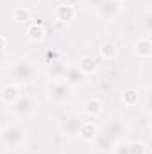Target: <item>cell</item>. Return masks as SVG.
Here are the masks:
<instances>
[{
    "instance_id": "6da1fadb",
    "label": "cell",
    "mask_w": 152,
    "mask_h": 154,
    "mask_svg": "<svg viewBox=\"0 0 152 154\" xmlns=\"http://www.w3.org/2000/svg\"><path fill=\"white\" fill-rule=\"evenodd\" d=\"M122 133H123V125L118 120H113V122L106 124L100 131H97L95 142L100 149H111V147H114V142L120 140Z\"/></svg>"
},
{
    "instance_id": "7a4b0ae2",
    "label": "cell",
    "mask_w": 152,
    "mask_h": 154,
    "mask_svg": "<svg viewBox=\"0 0 152 154\" xmlns=\"http://www.w3.org/2000/svg\"><path fill=\"white\" fill-rule=\"evenodd\" d=\"M11 75H13V79H14L16 84H27V82H31L32 77H34V66H32L29 61L20 59V61H16V63L11 66Z\"/></svg>"
},
{
    "instance_id": "3957f363",
    "label": "cell",
    "mask_w": 152,
    "mask_h": 154,
    "mask_svg": "<svg viewBox=\"0 0 152 154\" xmlns=\"http://www.w3.org/2000/svg\"><path fill=\"white\" fill-rule=\"evenodd\" d=\"M48 97L56 102H65L72 97V86L63 79H57L48 86Z\"/></svg>"
},
{
    "instance_id": "277c9868",
    "label": "cell",
    "mask_w": 152,
    "mask_h": 154,
    "mask_svg": "<svg viewBox=\"0 0 152 154\" xmlns=\"http://www.w3.org/2000/svg\"><path fill=\"white\" fill-rule=\"evenodd\" d=\"M23 136H25V131L20 125H9L0 133L2 143L5 147H18L23 142Z\"/></svg>"
},
{
    "instance_id": "5b68a950",
    "label": "cell",
    "mask_w": 152,
    "mask_h": 154,
    "mask_svg": "<svg viewBox=\"0 0 152 154\" xmlns=\"http://www.w3.org/2000/svg\"><path fill=\"white\" fill-rule=\"evenodd\" d=\"M120 11H122V5L116 0H102L99 4V7H97V14L102 20H108V22H113L120 14Z\"/></svg>"
},
{
    "instance_id": "8992f818",
    "label": "cell",
    "mask_w": 152,
    "mask_h": 154,
    "mask_svg": "<svg viewBox=\"0 0 152 154\" xmlns=\"http://www.w3.org/2000/svg\"><path fill=\"white\" fill-rule=\"evenodd\" d=\"M11 109L16 113L18 116H25L29 115L31 111H32V100H31V97L29 95H23V93H20V97L11 104Z\"/></svg>"
},
{
    "instance_id": "52a82bcc",
    "label": "cell",
    "mask_w": 152,
    "mask_h": 154,
    "mask_svg": "<svg viewBox=\"0 0 152 154\" xmlns=\"http://www.w3.org/2000/svg\"><path fill=\"white\" fill-rule=\"evenodd\" d=\"M84 120L81 118V116L77 115H66L63 120H61V131L63 133H66V134H77L79 133V127H81V124H82Z\"/></svg>"
},
{
    "instance_id": "ba28073f",
    "label": "cell",
    "mask_w": 152,
    "mask_h": 154,
    "mask_svg": "<svg viewBox=\"0 0 152 154\" xmlns=\"http://www.w3.org/2000/svg\"><path fill=\"white\" fill-rule=\"evenodd\" d=\"M63 81L68 82V84L74 88V86L82 84V81H84V74L79 70V66H66V70H65V74H63Z\"/></svg>"
},
{
    "instance_id": "9c48e42d",
    "label": "cell",
    "mask_w": 152,
    "mask_h": 154,
    "mask_svg": "<svg viewBox=\"0 0 152 154\" xmlns=\"http://www.w3.org/2000/svg\"><path fill=\"white\" fill-rule=\"evenodd\" d=\"M25 34L31 41H41L45 38V25L41 22H29V25L25 29Z\"/></svg>"
},
{
    "instance_id": "30bf717a",
    "label": "cell",
    "mask_w": 152,
    "mask_h": 154,
    "mask_svg": "<svg viewBox=\"0 0 152 154\" xmlns=\"http://www.w3.org/2000/svg\"><path fill=\"white\" fill-rule=\"evenodd\" d=\"M56 16H57L59 22H65L66 23V22H70V20L75 18V7L72 4H61L56 9Z\"/></svg>"
},
{
    "instance_id": "8fae6325",
    "label": "cell",
    "mask_w": 152,
    "mask_h": 154,
    "mask_svg": "<svg viewBox=\"0 0 152 154\" xmlns=\"http://www.w3.org/2000/svg\"><path fill=\"white\" fill-rule=\"evenodd\" d=\"M97 127H95V124L93 122H90V120H84L82 124H81V127H79V134L86 140V142H91V140H95V136H97Z\"/></svg>"
},
{
    "instance_id": "7c38bea8",
    "label": "cell",
    "mask_w": 152,
    "mask_h": 154,
    "mask_svg": "<svg viewBox=\"0 0 152 154\" xmlns=\"http://www.w3.org/2000/svg\"><path fill=\"white\" fill-rule=\"evenodd\" d=\"M79 70H81L84 75H91V74H95V70H97V61H95V57H91V56H84V57H81Z\"/></svg>"
},
{
    "instance_id": "4fadbf2b",
    "label": "cell",
    "mask_w": 152,
    "mask_h": 154,
    "mask_svg": "<svg viewBox=\"0 0 152 154\" xmlns=\"http://www.w3.org/2000/svg\"><path fill=\"white\" fill-rule=\"evenodd\" d=\"M99 52H100V56H102L104 59H108V61H113V59H116L118 48H116V45H114L113 41H104V43L100 45Z\"/></svg>"
},
{
    "instance_id": "5bb4252c",
    "label": "cell",
    "mask_w": 152,
    "mask_h": 154,
    "mask_svg": "<svg viewBox=\"0 0 152 154\" xmlns=\"http://www.w3.org/2000/svg\"><path fill=\"white\" fill-rule=\"evenodd\" d=\"M20 88L16 86V84H9V86H5L4 90H2V99H4V102H7V104H13L18 97H20Z\"/></svg>"
},
{
    "instance_id": "9a60e30c",
    "label": "cell",
    "mask_w": 152,
    "mask_h": 154,
    "mask_svg": "<svg viewBox=\"0 0 152 154\" xmlns=\"http://www.w3.org/2000/svg\"><path fill=\"white\" fill-rule=\"evenodd\" d=\"M66 70V65L59 59V61H54V63H48V75H52L54 81L57 79H63V74Z\"/></svg>"
},
{
    "instance_id": "2e32d148",
    "label": "cell",
    "mask_w": 152,
    "mask_h": 154,
    "mask_svg": "<svg viewBox=\"0 0 152 154\" xmlns=\"http://www.w3.org/2000/svg\"><path fill=\"white\" fill-rule=\"evenodd\" d=\"M82 111H84V115L86 116H97L100 111H102V102L97 100V99H90V100L84 104Z\"/></svg>"
},
{
    "instance_id": "e0dca14e",
    "label": "cell",
    "mask_w": 152,
    "mask_h": 154,
    "mask_svg": "<svg viewBox=\"0 0 152 154\" xmlns=\"http://www.w3.org/2000/svg\"><path fill=\"white\" fill-rule=\"evenodd\" d=\"M136 52L140 57H150L152 56V43L149 38H141L136 43Z\"/></svg>"
},
{
    "instance_id": "ac0fdd59",
    "label": "cell",
    "mask_w": 152,
    "mask_h": 154,
    "mask_svg": "<svg viewBox=\"0 0 152 154\" xmlns=\"http://www.w3.org/2000/svg\"><path fill=\"white\" fill-rule=\"evenodd\" d=\"M13 20L18 22V23H29L31 20V11L27 7H16L13 11Z\"/></svg>"
},
{
    "instance_id": "d6986e66",
    "label": "cell",
    "mask_w": 152,
    "mask_h": 154,
    "mask_svg": "<svg viewBox=\"0 0 152 154\" xmlns=\"http://www.w3.org/2000/svg\"><path fill=\"white\" fill-rule=\"evenodd\" d=\"M122 100H123L125 106H136L138 100H140V93L136 90H127V91H123Z\"/></svg>"
},
{
    "instance_id": "ffe728a7",
    "label": "cell",
    "mask_w": 152,
    "mask_h": 154,
    "mask_svg": "<svg viewBox=\"0 0 152 154\" xmlns=\"http://www.w3.org/2000/svg\"><path fill=\"white\" fill-rule=\"evenodd\" d=\"M127 145H129V152L131 154H147L149 152L147 145L141 143V142H129Z\"/></svg>"
},
{
    "instance_id": "44dd1931",
    "label": "cell",
    "mask_w": 152,
    "mask_h": 154,
    "mask_svg": "<svg viewBox=\"0 0 152 154\" xmlns=\"http://www.w3.org/2000/svg\"><path fill=\"white\" fill-rule=\"evenodd\" d=\"M59 59H61V56H59V52L56 48H48L45 52V61L47 63H54V61H59Z\"/></svg>"
},
{
    "instance_id": "7402d4cb",
    "label": "cell",
    "mask_w": 152,
    "mask_h": 154,
    "mask_svg": "<svg viewBox=\"0 0 152 154\" xmlns=\"http://www.w3.org/2000/svg\"><path fill=\"white\" fill-rule=\"evenodd\" d=\"M114 154H131L129 152V145L125 142H120L114 145Z\"/></svg>"
},
{
    "instance_id": "603a6c76",
    "label": "cell",
    "mask_w": 152,
    "mask_h": 154,
    "mask_svg": "<svg viewBox=\"0 0 152 154\" xmlns=\"http://www.w3.org/2000/svg\"><path fill=\"white\" fill-rule=\"evenodd\" d=\"M150 13H145V16H143V23H145V31L147 32H150V29H152V23H150Z\"/></svg>"
},
{
    "instance_id": "cb8c5ba5",
    "label": "cell",
    "mask_w": 152,
    "mask_h": 154,
    "mask_svg": "<svg viewBox=\"0 0 152 154\" xmlns=\"http://www.w3.org/2000/svg\"><path fill=\"white\" fill-rule=\"evenodd\" d=\"M100 2H102V0H84V4H86V5H90V7H93V9H97Z\"/></svg>"
},
{
    "instance_id": "d4e9b609",
    "label": "cell",
    "mask_w": 152,
    "mask_h": 154,
    "mask_svg": "<svg viewBox=\"0 0 152 154\" xmlns=\"http://www.w3.org/2000/svg\"><path fill=\"white\" fill-rule=\"evenodd\" d=\"M7 45H9V41H7V38L0 34V50H5V48H7Z\"/></svg>"
},
{
    "instance_id": "484cf974",
    "label": "cell",
    "mask_w": 152,
    "mask_h": 154,
    "mask_svg": "<svg viewBox=\"0 0 152 154\" xmlns=\"http://www.w3.org/2000/svg\"><path fill=\"white\" fill-rule=\"evenodd\" d=\"M5 59H7V57H5V50H0V65H4Z\"/></svg>"
},
{
    "instance_id": "4316f807",
    "label": "cell",
    "mask_w": 152,
    "mask_h": 154,
    "mask_svg": "<svg viewBox=\"0 0 152 154\" xmlns=\"http://www.w3.org/2000/svg\"><path fill=\"white\" fill-rule=\"evenodd\" d=\"M116 2H120V4H122V2H123V0H116Z\"/></svg>"
}]
</instances>
